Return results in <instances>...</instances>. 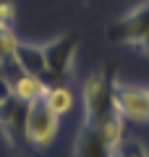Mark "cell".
<instances>
[{"mask_svg": "<svg viewBox=\"0 0 149 157\" xmlns=\"http://www.w3.org/2000/svg\"><path fill=\"white\" fill-rule=\"evenodd\" d=\"M113 84L115 78L105 71H94L81 86V107H84V123L97 128L99 121L110 110H115L113 100Z\"/></svg>", "mask_w": 149, "mask_h": 157, "instance_id": "obj_1", "label": "cell"}, {"mask_svg": "<svg viewBox=\"0 0 149 157\" xmlns=\"http://www.w3.org/2000/svg\"><path fill=\"white\" fill-rule=\"evenodd\" d=\"M113 42L131 45L141 52H149V0H141L136 8L120 16L110 29H107Z\"/></svg>", "mask_w": 149, "mask_h": 157, "instance_id": "obj_2", "label": "cell"}, {"mask_svg": "<svg viewBox=\"0 0 149 157\" xmlns=\"http://www.w3.org/2000/svg\"><path fill=\"white\" fill-rule=\"evenodd\" d=\"M60 131V118L50 110L44 102L26 105V121H24V141L32 144L37 152L47 149Z\"/></svg>", "mask_w": 149, "mask_h": 157, "instance_id": "obj_3", "label": "cell"}, {"mask_svg": "<svg viewBox=\"0 0 149 157\" xmlns=\"http://www.w3.org/2000/svg\"><path fill=\"white\" fill-rule=\"evenodd\" d=\"M44 60H47V84H66L73 76L76 66V39L58 37L52 42H44Z\"/></svg>", "mask_w": 149, "mask_h": 157, "instance_id": "obj_4", "label": "cell"}, {"mask_svg": "<svg viewBox=\"0 0 149 157\" xmlns=\"http://www.w3.org/2000/svg\"><path fill=\"white\" fill-rule=\"evenodd\" d=\"M113 100H115V110L126 121L149 123V89L147 86L131 84V81H115L113 84Z\"/></svg>", "mask_w": 149, "mask_h": 157, "instance_id": "obj_5", "label": "cell"}, {"mask_svg": "<svg viewBox=\"0 0 149 157\" xmlns=\"http://www.w3.org/2000/svg\"><path fill=\"white\" fill-rule=\"evenodd\" d=\"M13 68L24 73H32V76H39L47 81V60H44V47L37 45V42H18L16 50L11 55Z\"/></svg>", "mask_w": 149, "mask_h": 157, "instance_id": "obj_6", "label": "cell"}, {"mask_svg": "<svg viewBox=\"0 0 149 157\" xmlns=\"http://www.w3.org/2000/svg\"><path fill=\"white\" fill-rule=\"evenodd\" d=\"M24 121H26V105H21L18 100H8L6 105H0V131L8 147H18L24 141Z\"/></svg>", "mask_w": 149, "mask_h": 157, "instance_id": "obj_7", "label": "cell"}, {"mask_svg": "<svg viewBox=\"0 0 149 157\" xmlns=\"http://www.w3.org/2000/svg\"><path fill=\"white\" fill-rule=\"evenodd\" d=\"M11 92L13 100H18L21 105H34V102H42L44 94H47V81L39 76H32V73H24L16 68V73H11Z\"/></svg>", "mask_w": 149, "mask_h": 157, "instance_id": "obj_8", "label": "cell"}, {"mask_svg": "<svg viewBox=\"0 0 149 157\" xmlns=\"http://www.w3.org/2000/svg\"><path fill=\"white\" fill-rule=\"evenodd\" d=\"M73 157H113V149L102 141L97 128L81 123V128L76 131V139H73Z\"/></svg>", "mask_w": 149, "mask_h": 157, "instance_id": "obj_9", "label": "cell"}, {"mask_svg": "<svg viewBox=\"0 0 149 157\" xmlns=\"http://www.w3.org/2000/svg\"><path fill=\"white\" fill-rule=\"evenodd\" d=\"M42 102L55 113L58 118H63V115H68V113L76 107V94H73V89L66 86V84H52V86H47V94H44Z\"/></svg>", "mask_w": 149, "mask_h": 157, "instance_id": "obj_10", "label": "cell"}, {"mask_svg": "<svg viewBox=\"0 0 149 157\" xmlns=\"http://www.w3.org/2000/svg\"><path fill=\"white\" fill-rule=\"evenodd\" d=\"M97 131H99V136H102V141H105L110 149H115V147L123 141V136H126V118H123L118 110H110L102 121H99Z\"/></svg>", "mask_w": 149, "mask_h": 157, "instance_id": "obj_11", "label": "cell"}, {"mask_svg": "<svg viewBox=\"0 0 149 157\" xmlns=\"http://www.w3.org/2000/svg\"><path fill=\"white\" fill-rule=\"evenodd\" d=\"M113 157H149V149L144 147L141 139L133 136H123V141L113 149Z\"/></svg>", "mask_w": 149, "mask_h": 157, "instance_id": "obj_12", "label": "cell"}, {"mask_svg": "<svg viewBox=\"0 0 149 157\" xmlns=\"http://www.w3.org/2000/svg\"><path fill=\"white\" fill-rule=\"evenodd\" d=\"M18 42H21V39L16 37V32H13L11 26L0 29V58H3V66L11 60V55H13V50H16Z\"/></svg>", "mask_w": 149, "mask_h": 157, "instance_id": "obj_13", "label": "cell"}, {"mask_svg": "<svg viewBox=\"0 0 149 157\" xmlns=\"http://www.w3.org/2000/svg\"><path fill=\"white\" fill-rule=\"evenodd\" d=\"M13 18H16V6L11 0H0V29L11 26Z\"/></svg>", "mask_w": 149, "mask_h": 157, "instance_id": "obj_14", "label": "cell"}, {"mask_svg": "<svg viewBox=\"0 0 149 157\" xmlns=\"http://www.w3.org/2000/svg\"><path fill=\"white\" fill-rule=\"evenodd\" d=\"M8 100H13V92H11V78L0 71V105H6Z\"/></svg>", "mask_w": 149, "mask_h": 157, "instance_id": "obj_15", "label": "cell"}, {"mask_svg": "<svg viewBox=\"0 0 149 157\" xmlns=\"http://www.w3.org/2000/svg\"><path fill=\"white\" fill-rule=\"evenodd\" d=\"M0 71H3V58H0Z\"/></svg>", "mask_w": 149, "mask_h": 157, "instance_id": "obj_16", "label": "cell"}, {"mask_svg": "<svg viewBox=\"0 0 149 157\" xmlns=\"http://www.w3.org/2000/svg\"><path fill=\"white\" fill-rule=\"evenodd\" d=\"M147 89H149V86H147Z\"/></svg>", "mask_w": 149, "mask_h": 157, "instance_id": "obj_17", "label": "cell"}]
</instances>
